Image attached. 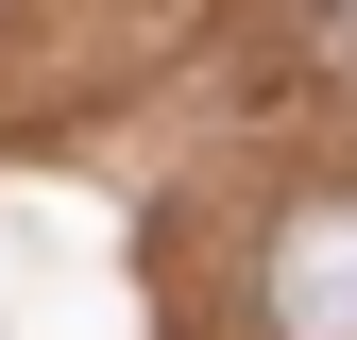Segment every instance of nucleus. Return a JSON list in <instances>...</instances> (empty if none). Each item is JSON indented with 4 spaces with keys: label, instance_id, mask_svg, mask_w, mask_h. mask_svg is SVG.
<instances>
[{
    "label": "nucleus",
    "instance_id": "1",
    "mask_svg": "<svg viewBox=\"0 0 357 340\" xmlns=\"http://www.w3.org/2000/svg\"><path fill=\"white\" fill-rule=\"evenodd\" d=\"M255 307H273V340H357V187H289Z\"/></svg>",
    "mask_w": 357,
    "mask_h": 340
}]
</instances>
